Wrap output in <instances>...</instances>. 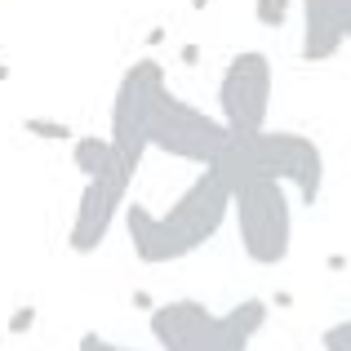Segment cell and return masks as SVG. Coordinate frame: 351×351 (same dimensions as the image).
<instances>
[{
	"label": "cell",
	"instance_id": "2",
	"mask_svg": "<svg viewBox=\"0 0 351 351\" xmlns=\"http://www.w3.org/2000/svg\"><path fill=\"white\" fill-rule=\"evenodd\" d=\"M227 178H245V173H267L280 178L285 187L298 191L302 205H320V187H325V156H320L316 138L293 134V129H258V134H236L227 156L218 160Z\"/></svg>",
	"mask_w": 351,
	"mask_h": 351
},
{
	"label": "cell",
	"instance_id": "13",
	"mask_svg": "<svg viewBox=\"0 0 351 351\" xmlns=\"http://www.w3.org/2000/svg\"><path fill=\"white\" fill-rule=\"evenodd\" d=\"M289 14H293V0H254V18L267 32H285Z\"/></svg>",
	"mask_w": 351,
	"mask_h": 351
},
{
	"label": "cell",
	"instance_id": "19",
	"mask_svg": "<svg viewBox=\"0 0 351 351\" xmlns=\"http://www.w3.org/2000/svg\"><path fill=\"white\" fill-rule=\"evenodd\" d=\"M187 5H191V9H196V14H205V9H209V5H214V0H187Z\"/></svg>",
	"mask_w": 351,
	"mask_h": 351
},
{
	"label": "cell",
	"instance_id": "14",
	"mask_svg": "<svg viewBox=\"0 0 351 351\" xmlns=\"http://www.w3.org/2000/svg\"><path fill=\"white\" fill-rule=\"evenodd\" d=\"M320 347L325 351H351V320H338L320 334Z\"/></svg>",
	"mask_w": 351,
	"mask_h": 351
},
{
	"label": "cell",
	"instance_id": "8",
	"mask_svg": "<svg viewBox=\"0 0 351 351\" xmlns=\"http://www.w3.org/2000/svg\"><path fill=\"white\" fill-rule=\"evenodd\" d=\"M165 67L156 58H138L129 62V71L120 76L116 98H112V143L129 156L134 165H143L147 143V125H152V112L165 94Z\"/></svg>",
	"mask_w": 351,
	"mask_h": 351
},
{
	"label": "cell",
	"instance_id": "5",
	"mask_svg": "<svg viewBox=\"0 0 351 351\" xmlns=\"http://www.w3.org/2000/svg\"><path fill=\"white\" fill-rule=\"evenodd\" d=\"M271 89V58L263 49H240L232 53V62L223 67V80H218V116L232 125V134H258V129H267Z\"/></svg>",
	"mask_w": 351,
	"mask_h": 351
},
{
	"label": "cell",
	"instance_id": "21",
	"mask_svg": "<svg viewBox=\"0 0 351 351\" xmlns=\"http://www.w3.org/2000/svg\"><path fill=\"white\" fill-rule=\"evenodd\" d=\"M347 40H351V23H347Z\"/></svg>",
	"mask_w": 351,
	"mask_h": 351
},
{
	"label": "cell",
	"instance_id": "16",
	"mask_svg": "<svg viewBox=\"0 0 351 351\" xmlns=\"http://www.w3.org/2000/svg\"><path fill=\"white\" fill-rule=\"evenodd\" d=\"M80 351H143V347H120V343H112V338H103V334H85L80 338Z\"/></svg>",
	"mask_w": 351,
	"mask_h": 351
},
{
	"label": "cell",
	"instance_id": "4",
	"mask_svg": "<svg viewBox=\"0 0 351 351\" xmlns=\"http://www.w3.org/2000/svg\"><path fill=\"white\" fill-rule=\"evenodd\" d=\"M147 143L165 156H178V160H191L205 169V165L223 160L227 147L236 143V134L223 116H209L196 103L178 98L173 89H165L152 112V125H147Z\"/></svg>",
	"mask_w": 351,
	"mask_h": 351
},
{
	"label": "cell",
	"instance_id": "7",
	"mask_svg": "<svg viewBox=\"0 0 351 351\" xmlns=\"http://www.w3.org/2000/svg\"><path fill=\"white\" fill-rule=\"evenodd\" d=\"M134 173H138V165L116 147V156L107 160V169L94 173V178L85 182L80 205H76V218H71V227H67V249H71V254L85 258V254H94V249L107 240V227H112L116 214L125 209V196H129Z\"/></svg>",
	"mask_w": 351,
	"mask_h": 351
},
{
	"label": "cell",
	"instance_id": "3",
	"mask_svg": "<svg viewBox=\"0 0 351 351\" xmlns=\"http://www.w3.org/2000/svg\"><path fill=\"white\" fill-rule=\"evenodd\" d=\"M232 218L240 249L258 267H280L293 249V205L280 178L245 173L232 182Z\"/></svg>",
	"mask_w": 351,
	"mask_h": 351
},
{
	"label": "cell",
	"instance_id": "20",
	"mask_svg": "<svg viewBox=\"0 0 351 351\" xmlns=\"http://www.w3.org/2000/svg\"><path fill=\"white\" fill-rule=\"evenodd\" d=\"M0 80H9V62L5 58H0Z\"/></svg>",
	"mask_w": 351,
	"mask_h": 351
},
{
	"label": "cell",
	"instance_id": "15",
	"mask_svg": "<svg viewBox=\"0 0 351 351\" xmlns=\"http://www.w3.org/2000/svg\"><path fill=\"white\" fill-rule=\"evenodd\" d=\"M32 325H36V302H23V307L9 316V325H5V329H9V334H27Z\"/></svg>",
	"mask_w": 351,
	"mask_h": 351
},
{
	"label": "cell",
	"instance_id": "18",
	"mask_svg": "<svg viewBox=\"0 0 351 351\" xmlns=\"http://www.w3.org/2000/svg\"><path fill=\"white\" fill-rule=\"evenodd\" d=\"M147 45H165V27H152V32H147Z\"/></svg>",
	"mask_w": 351,
	"mask_h": 351
},
{
	"label": "cell",
	"instance_id": "10",
	"mask_svg": "<svg viewBox=\"0 0 351 351\" xmlns=\"http://www.w3.org/2000/svg\"><path fill=\"white\" fill-rule=\"evenodd\" d=\"M112 156H116V143H112V138L80 134L76 143H71V165H76V169L85 173V178H94V173H103Z\"/></svg>",
	"mask_w": 351,
	"mask_h": 351
},
{
	"label": "cell",
	"instance_id": "1",
	"mask_svg": "<svg viewBox=\"0 0 351 351\" xmlns=\"http://www.w3.org/2000/svg\"><path fill=\"white\" fill-rule=\"evenodd\" d=\"M227 218H232V178L218 165H205L165 214H152L147 205H125V232L138 263L165 267L209 245Z\"/></svg>",
	"mask_w": 351,
	"mask_h": 351
},
{
	"label": "cell",
	"instance_id": "12",
	"mask_svg": "<svg viewBox=\"0 0 351 351\" xmlns=\"http://www.w3.org/2000/svg\"><path fill=\"white\" fill-rule=\"evenodd\" d=\"M23 134L45 138V143H76L71 125H62V120H49V116H27V120H23Z\"/></svg>",
	"mask_w": 351,
	"mask_h": 351
},
{
	"label": "cell",
	"instance_id": "6",
	"mask_svg": "<svg viewBox=\"0 0 351 351\" xmlns=\"http://www.w3.org/2000/svg\"><path fill=\"white\" fill-rule=\"evenodd\" d=\"M152 338L160 351H249L227 311H209L196 298H173L152 311Z\"/></svg>",
	"mask_w": 351,
	"mask_h": 351
},
{
	"label": "cell",
	"instance_id": "9",
	"mask_svg": "<svg viewBox=\"0 0 351 351\" xmlns=\"http://www.w3.org/2000/svg\"><path fill=\"white\" fill-rule=\"evenodd\" d=\"M351 0H302V62H329L347 45Z\"/></svg>",
	"mask_w": 351,
	"mask_h": 351
},
{
	"label": "cell",
	"instance_id": "11",
	"mask_svg": "<svg viewBox=\"0 0 351 351\" xmlns=\"http://www.w3.org/2000/svg\"><path fill=\"white\" fill-rule=\"evenodd\" d=\"M267 316H271V307H267L263 298H245V302H236L232 311H227V320H232V329L245 343H254L258 334L267 329Z\"/></svg>",
	"mask_w": 351,
	"mask_h": 351
},
{
	"label": "cell",
	"instance_id": "17",
	"mask_svg": "<svg viewBox=\"0 0 351 351\" xmlns=\"http://www.w3.org/2000/svg\"><path fill=\"white\" fill-rule=\"evenodd\" d=\"M182 62H187V67H196V62H200V49H196V45H182Z\"/></svg>",
	"mask_w": 351,
	"mask_h": 351
}]
</instances>
